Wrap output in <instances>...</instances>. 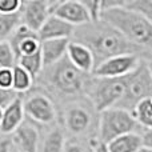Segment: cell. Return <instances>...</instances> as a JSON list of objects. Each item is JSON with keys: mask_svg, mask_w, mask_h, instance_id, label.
Listing matches in <instances>:
<instances>
[{"mask_svg": "<svg viewBox=\"0 0 152 152\" xmlns=\"http://www.w3.org/2000/svg\"><path fill=\"white\" fill-rule=\"evenodd\" d=\"M16 66H18V58L10 42L0 43V68L12 69Z\"/></svg>", "mask_w": 152, "mask_h": 152, "instance_id": "cell-25", "label": "cell"}, {"mask_svg": "<svg viewBox=\"0 0 152 152\" xmlns=\"http://www.w3.org/2000/svg\"><path fill=\"white\" fill-rule=\"evenodd\" d=\"M8 42L12 45L18 59L21 58V56L39 52L40 44H42L36 32L31 31L28 27H26L21 23L18 26V28L15 29V32L12 34V36H11V39Z\"/></svg>", "mask_w": 152, "mask_h": 152, "instance_id": "cell-11", "label": "cell"}, {"mask_svg": "<svg viewBox=\"0 0 152 152\" xmlns=\"http://www.w3.org/2000/svg\"><path fill=\"white\" fill-rule=\"evenodd\" d=\"M139 152H152V150L151 148H147V147H142L139 150Z\"/></svg>", "mask_w": 152, "mask_h": 152, "instance_id": "cell-35", "label": "cell"}, {"mask_svg": "<svg viewBox=\"0 0 152 152\" xmlns=\"http://www.w3.org/2000/svg\"><path fill=\"white\" fill-rule=\"evenodd\" d=\"M132 115L136 119L137 124L142 129L152 128V97L139 103L134 110Z\"/></svg>", "mask_w": 152, "mask_h": 152, "instance_id": "cell-22", "label": "cell"}, {"mask_svg": "<svg viewBox=\"0 0 152 152\" xmlns=\"http://www.w3.org/2000/svg\"><path fill=\"white\" fill-rule=\"evenodd\" d=\"M142 59L134 55H120L104 60L96 66L92 75L96 77H124L139 67Z\"/></svg>", "mask_w": 152, "mask_h": 152, "instance_id": "cell-9", "label": "cell"}, {"mask_svg": "<svg viewBox=\"0 0 152 152\" xmlns=\"http://www.w3.org/2000/svg\"><path fill=\"white\" fill-rule=\"evenodd\" d=\"M67 135L60 123L50 127L44 135H42L39 152H64Z\"/></svg>", "mask_w": 152, "mask_h": 152, "instance_id": "cell-18", "label": "cell"}, {"mask_svg": "<svg viewBox=\"0 0 152 152\" xmlns=\"http://www.w3.org/2000/svg\"><path fill=\"white\" fill-rule=\"evenodd\" d=\"M152 97V77L148 71L147 63L144 60L140 61L139 67L132 74L128 75L127 89L123 100L118 104L120 110H126L128 112H134L136 105L145 99Z\"/></svg>", "mask_w": 152, "mask_h": 152, "instance_id": "cell-8", "label": "cell"}, {"mask_svg": "<svg viewBox=\"0 0 152 152\" xmlns=\"http://www.w3.org/2000/svg\"><path fill=\"white\" fill-rule=\"evenodd\" d=\"M0 152H16L11 135L0 134Z\"/></svg>", "mask_w": 152, "mask_h": 152, "instance_id": "cell-31", "label": "cell"}, {"mask_svg": "<svg viewBox=\"0 0 152 152\" xmlns=\"http://www.w3.org/2000/svg\"><path fill=\"white\" fill-rule=\"evenodd\" d=\"M142 135V142H143V147H147L152 150V128L148 129H142L140 131Z\"/></svg>", "mask_w": 152, "mask_h": 152, "instance_id": "cell-32", "label": "cell"}, {"mask_svg": "<svg viewBox=\"0 0 152 152\" xmlns=\"http://www.w3.org/2000/svg\"><path fill=\"white\" fill-rule=\"evenodd\" d=\"M97 143H99L97 140L67 137L64 152H95V147Z\"/></svg>", "mask_w": 152, "mask_h": 152, "instance_id": "cell-24", "label": "cell"}, {"mask_svg": "<svg viewBox=\"0 0 152 152\" xmlns=\"http://www.w3.org/2000/svg\"><path fill=\"white\" fill-rule=\"evenodd\" d=\"M11 136H12L16 152H39L42 134H40L39 126L29 121L28 119H26L24 123Z\"/></svg>", "mask_w": 152, "mask_h": 152, "instance_id": "cell-12", "label": "cell"}, {"mask_svg": "<svg viewBox=\"0 0 152 152\" xmlns=\"http://www.w3.org/2000/svg\"><path fill=\"white\" fill-rule=\"evenodd\" d=\"M18 97H20V95L16 94L13 89H5L0 87V108L5 110L10 104H12Z\"/></svg>", "mask_w": 152, "mask_h": 152, "instance_id": "cell-29", "label": "cell"}, {"mask_svg": "<svg viewBox=\"0 0 152 152\" xmlns=\"http://www.w3.org/2000/svg\"><path fill=\"white\" fill-rule=\"evenodd\" d=\"M69 39H56V40H45L40 44L43 66L44 68L51 67L59 63L61 59L67 56V50L69 45Z\"/></svg>", "mask_w": 152, "mask_h": 152, "instance_id": "cell-17", "label": "cell"}, {"mask_svg": "<svg viewBox=\"0 0 152 152\" xmlns=\"http://www.w3.org/2000/svg\"><path fill=\"white\" fill-rule=\"evenodd\" d=\"M53 15L59 19L64 20L66 23L71 24L72 27H80L89 23V16L86 7L81 1L77 0H67V1H59Z\"/></svg>", "mask_w": 152, "mask_h": 152, "instance_id": "cell-13", "label": "cell"}, {"mask_svg": "<svg viewBox=\"0 0 152 152\" xmlns=\"http://www.w3.org/2000/svg\"><path fill=\"white\" fill-rule=\"evenodd\" d=\"M18 66H20L21 68H24L32 77L36 80L39 77V75L42 74V71L44 69L43 66V59H42V52H36L32 55L21 56L18 59Z\"/></svg>", "mask_w": 152, "mask_h": 152, "instance_id": "cell-21", "label": "cell"}, {"mask_svg": "<svg viewBox=\"0 0 152 152\" xmlns=\"http://www.w3.org/2000/svg\"><path fill=\"white\" fill-rule=\"evenodd\" d=\"M128 75L124 77H96L91 75L86 88V97L97 113L118 107L127 89Z\"/></svg>", "mask_w": 152, "mask_h": 152, "instance_id": "cell-5", "label": "cell"}, {"mask_svg": "<svg viewBox=\"0 0 152 152\" xmlns=\"http://www.w3.org/2000/svg\"><path fill=\"white\" fill-rule=\"evenodd\" d=\"M81 3L86 7L91 21H97L102 19V0H86Z\"/></svg>", "mask_w": 152, "mask_h": 152, "instance_id": "cell-27", "label": "cell"}, {"mask_svg": "<svg viewBox=\"0 0 152 152\" xmlns=\"http://www.w3.org/2000/svg\"><path fill=\"white\" fill-rule=\"evenodd\" d=\"M12 72H13L12 89L16 92V94L23 96V95H26L27 92H29L35 87V79L32 77L24 68H21L20 66L13 67Z\"/></svg>", "mask_w": 152, "mask_h": 152, "instance_id": "cell-20", "label": "cell"}, {"mask_svg": "<svg viewBox=\"0 0 152 152\" xmlns=\"http://www.w3.org/2000/svg\"><path fill=\"white\" fill-rule=\"evenodd\" d=\"M19 12H20V23L37 34V31L42 28L45 20L51 16L50 0L21 1V7Z\"/></svg>", "mask_w": 152, "mask_h": 152, "instance_id": "cell-10", "label": "cell"}, {"mask_svg": "<svg viewBox=\"0 0 152 152\" xmlns=\"http://www.w3.org/2000/svg\"><path fill=\"white\" fill-rule=\"evenodd\" d=\"M147 63V67H148V71H150V75H151V77H152V59H150L148 61H145Z\"/></svg>", "mask_w": 152, "mask_h": 152, "instance_id": "cell-34", "label": "cell"}, {"mask_svg": "<svg viewBox=\"0 0 152 152\" xmlns=\"http://www.w3.org/2000/svg\"><path fill=\"white\" fill-rule=\"evenodd\" d=\"M75 27L66 23L64 20L59 19L58 16L51 15L42 26V28L37 31L40 42L45 40H56V39H72Z\"/></svg>", "mask_w": 152, "mask_h": 152, "instance_id": "cell-14", "label": "cell"}, {"mask_svg": "<svg viewBox=\"0 0 152 152\" xmlns=\"http://www.w3.org/2000/svg\"><path fill=\"white\" fill-rule=\"evenodd\" d=\"M71 40L91 51L95 58V68L104 60L120 55H134L144 61L150 60L144 51L131 44L118 29L102 19L76 27Z\"/></svg>", "mask_w": 152, "mask_h": 152, "instance_id": "cell-1", "label": "cell"}, {"mask_svg": "<svg viewBox=\"0 0 152 152\" xmlns=\"http://www.w3.org/2000/svg\"><path fill=\"white\" fill-rule=\"evenodd\" d=\"M142 147L143 142L140 132L123 135V136L118 137L107 144V148L110 152H139Z\"/></svg>", "mask_w": 152, "mask_h": 152, "instance_id": "cell-19", "label": "cell"}, {"mask_svg": "<svg viewBox=\"0 0 152 152\" xmlns=\"http://www.w3.org/2000/svg\"><path fill=\"white\" fill-rule=\"evenodd\" d=\"M67 58L79 71L92 75L95 69V58L86 45L71 40L67 50Z\"/></svg>", "mask_w": 152, "mask_h": 152, "instance_id": "cell-15", "label": "cell"}, {"mask_svg": "<svg viewBox=\"0 0 152 152\" xmlns=\"http://www.w3.org/2000/svg\"><path fill=\"white\" fill-rule=\"evenodd\" d=\"M126 8L152 21V0H127Z\"/></svg>", "mask_w": 152, "mask_h": 152, "instance_id": "cell-26", "label": "cell"}, {"mask_svg": "<svg viewBox=\"0 0 152 152\" xmlns=\"http://www.w3.org/2000/svg\"><path fill=\"white\" fill-rule=\"evenodd\" d=\"M20 0H0V15H13L20 11Z\"/></svg>", "mask_w": 152, "mask_h": 152, "instance_id": "cell-28", "label": "cell"}, {"mask_svg": "<svg viewBox=\"0 0 152 152\" xmlns=\"http://www.w3.org/2000/svg\"><path fill=\"white\" fill-rule=\"evenodd\" d=\"M13 72L10 68H0V87L5 89H12Z\"/></svg>", "mask_w": 152, "mask_h": 152, "instance_id": "cell-30", "label": "cell"}, {"mask_svg": "<svg viewBox=\"0 0 152 152\" xmlns=\"http://www.w3.org/2000/svg\"><path fill=\"white\" fill-rule=\"evenodd\" d=\"M95 152H110L105 144H102V143H97L96 147H95Z\"/></svg>", "mask_w": 152, "mask_h": 152, "instance_id": "cell-33", "label": "cell"}, {"mask_svg": "<svg viewBox=\"0 0 152 152\" xmlns=\"http://www.w3.org/2000/svg\"><path fill=\"white\" fill-rule=\"evenodd\" d=\"M26 120L23 108V99L18 97L12 104H10L3 112V119L0 123V134L12 135Z\"/></svg>", "mask_w": 152, "mask_h": 152, "instance_id": "cell-16", "label": "cell"}, {"mask_svg": "<svg viewBox=\"0 0 152 152\" xmlns=\"http://www.w3.org/2000/svg\"><path fill=\"white\" fill-rule=\"evenodd\" d=\"M89 77L91 75L79 71L66 56L59 63L43 69L35 80V87L44 91L56 105L60 104L63 107L86 97Z\"/></svg>", "mask_w": 152, "mask_h": 152, "instance_id": "cell-2", "label": "cell"}, {"mask_svg": "<svg viewBox=\"0 0 152 152\" xmlns=\"http://www.w3.org/2000/svg\"><path fill=\"white\" fill-rule=\"evenodd\" d=\"M142 128L131 112L120 108H110L99 113L97 142L107 145L112 140L132 132H140Z\"/></svg>", "mask_w": 152, "mask_h": 152, "instance_id": "cell-6", "label": "cell"}, {"mask_svg": "<svg viewBox=\"0 0 152 152\" xmlns=\"http://www.w3.org/2000/svg\"><path fill=\"white\" fill-rule=\"evenodd\" d=\"M102 20L118 29L131 44L139 47L152 59V21L127 10L126 5L103 12Z\"/></svg>", "mask_w": 152, "mask_h": 152, "instance_id": "cell-3", "label": "cell"}, {"mask_svg": "<svg viewBox=\"0 0 152 152\" xmlns=\"http://www.w3.org/2000/svg\"><path fill=\"white\" fill-rule=\"evenodd\" d=\"M3 112H4V110L0 108V123H1V119H3Z\"/></svg>", "mask_w": 152, "mask_h": 152, "instance_id": "cell-36", "label": "cell"}, {"mask_svg": "<svg viewBox=\"0 0 152 152\" xmlns=\"http://www.w3.org/2000/svg\"><path fill=\"white\" fill-rule=\"evenodd\" d=\"M20 24V12L13 15H0V43L8 42Z\"/></svg>", "mask_w": 152, "mask_h": 152, "instance_id": "cell-23", "label": "cell"}, {"mask_svg": "<svg viewBox=\"0 0 152 152\" xmlns=\"http://www.w3.org/2000/svg\"><path fill=\"white\" fill-rule=\"evenodd\" d=\"M99 113L87 97L61 107L60 126L68 137L97 140Z\"/></svg>", "mask_w": 152, "mask_h": 152, "instance_id": "cell-4", "label": "cell"}, {"mask_svg": "<svg viewBox=\"0 0 152 152\" xmlns=\"http://www.w3.org/2000/svg\"><path fill=\"white\" fill-rule=\"evenodd\" d=\"M23 99V108L26 119L36 126L52 127L59 123L58 105L52 99L37 87L27 92Z\"/></svg>", "mask_w": 152, "mask_h": 152, "instance_id": "cell-7", "label": "cell"}]
</instances>
